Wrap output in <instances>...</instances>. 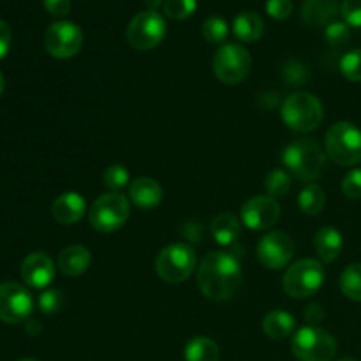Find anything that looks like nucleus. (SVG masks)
<instances>
[{
	"label": "nucleus",
	"instance_id": "37",
	"mask_svg": "<svg viewBox=\"0 0 361 361\" xmlns=\"http://www.w3.org/2000/svg\"><path fill=\"white\" fill-rule=\"evenodd\" d=\"M267 13L270 14L274 20H288L293 13V2L291 0H268Z\"/></svg>",
	"mask_w": 361,
	"mask_h": 361
},
{
	"label": "nucleus",
	"instance_id": "25",
	"mask_svg": "<svg viewBox=\"0 0 361 361\" xmlns=\"http://www.w3.org/2000/svg\"><path fill=\"white\" fill-rule=\"evenodd\" d=\"M326 197L317 183H309L298 196V207L305 215H317L324 208Z\"/></svg>",
	"mask_w": 361,
	"mask_h": 361
},
{
	"label": "nucleus",
	"instance_id": "22",
	"mask_svg": "<svg viewBox=\"0 0 361 361\" xmlns=\"http://www.w3.org/2000/svg\"><path fill=\"white\" fill-rule=\"evenodd\" d=\"M296 319L286 310H271L263 319V331L274 341L288 338L295 334Z\"/></svg>",
	"mask_w": 361,
	"mask_h": 361
},
{
	"label": "nucleus",
	"instance_id": "7",
	"mask_svg": "<svg viewBox=\"0 0 361 361\" xmlns=\"http://www.w3.org/2000/svg\"><path fill=\"white\" fill-rule=\"evenodd\" d=\"M130 214V204L123 194H102L90 208L88 221L99 233H113L122 228Z\"/></svg>",
	"mask_w": 361,
	"mask_h": 361
},
{
	"label": "nucleus",
	"instance_id": "1",
	"mask_svg": "<svg viewBox=\"0 0 361 361\" xmlns=\"http://www.w3.org/2000/svg\"><path fill=\"white\" fill-rule=\"evenodd\" d=\"M242 264L236 254L215 250L197 267V286L207 298L224 302L235 296L242 284Z\"/></svg>",
	"mask_w": 361,
	"mask_h": 361
},
{
	"label": "nucleus",
	"instance_id": "28",
	"mask_svg": "<svg viewBox=\"0 0 361 361\" xmlns=\"http://www.w3.org/2000/svg\"><path fill=\"white\" fill-rule=\"evenodd\" d=\"M229 27L221 16H210L203 23V37L210 44H221L228 39Z\"/></svg>",
	"mask_w": 361,
	"mask_h": 361
},
{
	"label": "nucleus",
	"instance_id": "17",
	"mask_svg": "<svg viewBox=\"0 0 361 361\" xmlns=\"http://www.w3.org/2000/svg\"><path fill=\"white\" fill-rule=\"evenodd\" d=\"M129 197L141 210H154L162 201V187L154 178H137L130 183Z\"/></svg>",
	"mask_w": 361,
	"mask_h": 361
},
{
	"label": "nucleus",
	"instance_id": "8",
	"mask_svg": "<svg viewBox=\"0 0 361 361\" xmlns=\"http://www.w3.org/2000/svg\"><path fill=\"white\" fill-rule=\"evenodd\" d=\"M324 282V268L317 259H300L284 275V291L291 298H309L316 295Z\"/></svg>",
	"mask_w": 361,
	"mask_h": 361
},
{
	"label": "nucleus",
	"instance_id": "23",
	"mask_svg": "<svg viewBox=\"0 0 361 361\" xmlns=\"http://www.w3.org/2000/svg\"><path fill=\"white\" fill-rule=\"evenodd\" d=\"M264 32V23L263 18L257 13H240L238 16L233 21V34L236 35V39L243 42H256L259 41L261 35Z\"/></svg>",
	"mask_w": 361,
	"mask_h": 361
},
{
	"label": "nucleus",
	"instance_id": "12",
	"mask_svg": "<svg viewBox=\"0 0 361 361\" xmlns=\"http://www.w3.org/2000/svg\"><path fill=\"white\" fill-rule=\"evenodd\" d=\"M34 310L30 291L18 282L0 284V321L6 324H18L28 319Z\"/></svg>",
	"mask_w": 361,
	"mask_h": 361
},
{
	"label": "nucleus",
	"instance_id": "35",
	"mask_svg": "<svg viewBox=\"0 0 361 361\" xmlns=\"http://www.w3.org/2000/svg\"><path fill=\"white\" fill-rule=\"evenodd\" d=\"M342 190L349 200H360L361 197V169H353L345 175L342 182Z\"/></svg>",
	"mask_w": 361,
	"mask_h": 361
},
{
	"label": "nucleus",
	"instance_id": "43",
	"mask_svg": "<svg viewBox=\"0 0 361 361\" xmlns=\"http://www.w3.org/2000/svg\"><path fill=\"white\" fill-rule=\"evenodd\" d=\"M18 361H37V360H32V358H23V360H18Z\"/></svg>",
	"mask_w": 361,
	"mask_h": 361
},
{
	"label": "nucleus",
	"instance_id": "40",
	"mask_svg": "<svg viewBox=\"0 0 361 361\" xmlns=\"http://www.w3.org/2000/svg\"><path fill=\"white\" fill-rule=\"evenodd\" d=\"M303 316H305V321L309 323V326H312V324H317L321 319H323L324 310L319 303H312L310 307H307V310Z\"/></svg>",
	"mask_w": 361,
	"mask_h": 361
},
{
	"label": "nucleus",
	"instance_id": "33",
	"mask_svg": "<svg viewBox=\"0 0 361 361\" xmlns=\"http://www.w3.org/2000/svg\"><path fill=\"white\" fill-rule=\"evenodd\" d=\"M324 37H326L328 44L331 46H342L349 41L351 37V30L345 21H331L324 28Z\"/></svg>",
	"mask_w": 361,
	"mask_h": 361
},
{
	"label": "nucleus",
	"instance_id": "41",
	"mask_svg": "<svg viewBox=\"0 0 361 361\" xmlns=\"http://www.w3.org/2000/svg\"><path fill=\"white\" fill-rule=\"evenodd\" d=\"M143 2L148 7V11H157L162 6V0H143Z\"/></svg>",
	"mask_w": 361,
	"mask_h": 361
},
{
	"label": "nucleus",
	"instance_id": "4",
	"mask_svg": "<svg viewBox=\"0 0 361 361\" xmlns=\"http://www.w3.org/2000/svg\"><path fill=\"white\" fill-rule=\"evenodd\" d=\"M196 264V252L189 243H171L159 252L155 271L168 284H180L194 274Z\"/></svg>",
	"mask_w": 361,
	"mask_h": 361
},
{
	"label": "nucleus",
	"instance_id": "44",
	"mask_svg": "<svg viewBox=\"0 0 361 361\" xmlns=\"http://www.w3.org/2000/svg\"><path fill=\"white\" fill-rule=\"evenodd\" d=\"M341 361H355V360H341Z\"/></svg>",
	"mask_w": 361,
	"mask_h": 361
},
{
	"label": "nucleus",
	"instance_id": "11",
	"mask_svg": "<svg viewBox=\"0 0 361 361\" xmlns=\"http://www.w3.org/2000/svg\"><path fill=\"white\" fill-rule=\"evenodd\" d=\"M83 46V32L73 21H55L44 34V48L55 59H73Z\"/></svg>",
	"mask_w": 361,
	"mask_h": 361
},
{
	"label": "nucleus",
	"instance_id": "39",
	"mask_svg": "<svg viewBox=\"0 0 361 361\" xmlns=\"http://www.w3.org/2000/svg\"><path fill=\"white\" fill-rule=\"evenodd\" d=\"M11 28L4 20H0V60L9 53L11 48Z\"/></svg>",
	"mask_w": 361,
	"mask_h": 361
},
{
	"label": "nucleus",
	"instance_id": "16",
	"mask_svg": "<svg viewBox=\"0 0 361 361\" xmlns=\"http://www.w3.org/2000/svg\"><path fill=\"white\" fill-rule=\"evenodd\" d=\"M87 212V201L78 192H63L53 201L51 215L60 224H76Z\"/></svg>",
	"mask_w": 361,
	"mask_h": 361
},
{
	"label": "nucleus",
	"instance_id": "38",
	"mask_svg": "<svg viewBox=\"0 0 361 361\" xmlns=\"http://www.w3.org/2000/svg\"><path fill=\"white\" fill-rule=\"evenodd\" d=\"M42 6L53 16H66L71 11V0H42Z\"/></svg>",
	"mask_w": 361,
	"mask_h": 361
},
{
	"label": "nucleus",
	"instance_id": "31",
	"mask_svg": "<svg viewBox=\"0 0 361 361\" xmlns=\"http://www.w3.org/2000/svg\"><path fill=\"white\" fill-rule=\"evenodd\" d=\"M102 180H104V185L111 189V192H118L129 183V171L126 169V166L111 164L106 168Z\"/></svg>",
	"mask_w": 361,
	"mask_h": 361
},
{
	"label": "nucleus",
	"instance_id": "14",
	"mask_svg": "<svg viewBox=\"0 0 361 361\" xmlns=\"http://www.w3.org/2000/svg\"><path fill=\"white\" fill-rule=\"evenodd\" d=\"M240 219L252 231H267L281 219V207L270 196H254L242 207Z\"/></svg>",
	"mask_w": 361,
	"mask_h": 361
},
{
	"label": "nucleus",
	"instance_id": "21",
	"mask_svg": "<svg viewBox=\"0 0 361 361\" xmlns=\"http://www.w3.org/2000/svg\"><path fill=\"white\" fill-rule=\"evenodd\" d=\"M210 231L219 245L231 247L235 245L236 240H238L242 228H240V221L236 215L224 212V214H219L217 217L212 221Z\"/></svg>",
	"mask_w": 361,
	"mask_h": 361
},
{
	"label": "nucleus",
	"instance_id": "5",
	"mask_svg": "<svg viewBox=\"0 0 361 361\" xmlns=\"http://www.w3.org/2000/svg\"><path fill=\"white\" fill-rule=\"evenodd\" d=\"M326 154L341 166L361 162V130L351 122H337L326 133Z\"/></svg>",
	"mask_w": 361,
	"mask_h": 361
},
{
	"label": "nucleus",
	"instance_id": "27",
	"mask_svg": "<svg viewBox=\"0 0 361 361\" xmlns=\"http://www.w3.org/2000/svg\"><path fill=\"white\" fill-rule=\"evenodd\" d=\"M264 187H267L268 196L274 197V200L284 197L291 190V176L284 169H274V171L268 173L267 180H264Z\"/></svg>",
	"mask_w": 361,
	"mask_h": 361
},
{
	"label": "nucleus",
	"instance_id": "29",
	"mask_svg": "<svg viewBox=\"0 0 361 361\" xmlns=\"http://www.w3.org/2000/svg\"><path fill=\"white\" fill-rule=\"evenodd\" d=\"M162 9L171 20H187L197 9V0H164Z\"/></svg>",
	"mask_w": 361,
	"mask_h": 361
},
{
	"label": "nucleus",
	"instance_id": "26",
	"mask_svg": "<svg viewBox=\"0 0 361 361\" xmlns=\"http://www.w3.org/2000/svg\"><path fill=\"white\" fill-rule=\"evenodd\" d=\"M341 289L345 298L361 302V263L351 264L342 271Z\"/></svg>",
	"mask_w": 361,
	"mask_h": 361
},
{
	"label": "nucleus",
	"instance_id": "3",
	"mask_svg": "<svg viewBox=\"0 0 361 361\" xmlns=\"http://www.w3.org/2000/svg\"><path fill=\"white\" fill-rule=\"evenodd\" d=\"M281 115L286 126L296 133H312L324 118L323 104L316 95L309 92H296L288 95L282 102Z\"/></svg>",
	"mask_w": 361,
	"mask_h": 361
},
{
	"label": "nucleus",
	"instance_id": "30",
	"mask_svg": "<svg viewBox=\"0 0 361 361\" xmlns=\"http://www.w3.org/2000/svg\"><path fill=\"white\" fill-rule=\"evenodd\" d=\"M338 67L349 81L361 83V49H353V51L345 53L341 59Z\"/></svg>",
	"mask_w": 361,
	"mask_h": 361
},
{
	"label": "nucleus",
	"instance_id": "24",
	"mask_svg": "<svg viewBox=\"0 0 361 361\" xmlns=\"http://www.w3.org/2000/svg\"><path fill=\"white\" fill-rule=\"evenodd\" d=\"M183 356H185V361H219L221 349L212 338L196 337L185 345Z\"/></svg>",
	"mask_w": 361,
	"mask_h": 361
},
{
	"label": "nucleus",
	"instance_id": "32",
	"mask_svg": "<svg viewBox=\"0 0 361 361\" xmlns=\"http://www.w3.org/2000/svg\"><path fill=\"white\" fill-rule=\"evenodd\" d=\"M282 76H284L288 85L300 87V85H305L307 78H309V71H307V67L300 60H289L282 67Z\"/></svg>",
	"mask_w": 361,
	"mask_h": 361
},
{
	"label": "nucleus",
	"instance_id": "19",
	"mask_svg": "<svg viewBox=\"0 0 361 361\" xmlns=\"http://www.w3.org/2000/svg\"><path fill=\"white\" fill-rule=\"evenodd\" d=\"M337 0H305L302 6V18L309 27H326L337 14Z\"/></svg>",
	"mask_w": 361,
	"mask_h": 361
},
{
	"label": "nucleus",
	"instance_id": "9",
	"mask_svg": "<svg viewBox=\"0 0 361 361\" xmlns=\"http://www.w3.org/2000/svg\"><path fill=\"white\" fill-rule=\"evenodd\" d=\"M252 59L250 53L240 44H224L214 56V73L222 83L238 85L249 76Z\"/></svg>",
	"mask_w": 361,
	"mask_h": 361
},
{
	"label": "nucleus",
	"instance_id": "10",
	"mask_svg": "<svg viewBox=\"0 0 361 361\" xmlns=\"http://www.w3.org/2000/svg\"><path fill=\"white\" fill-rule=\"evenodd\" d=\"M166 30H168V27H166L164 18L157 11H143L130 20L126 37L134 49L148 51V49L161 44Z\"/></svg>",
	"mask_w": 361,
	"mask_h": 361
},
{
	"label": "nucleus",
	"instance_id": "15",
	"mask_svg": "<svg viewBox=\"0 0 361 361\" xmlns=\"http://www.w3.org/2000/svg\"><path fill=\"white\" fill-rule=\"evenodd\" d=\"M21 279L30 288L44 289L55 279V264L44 252H32L21 263Z\"/></svg>",
	"mask_w": 361,
	"mask_h": 361
},
{
	"label": "nucleus",
	"instance_id": "34",
	"mask_svg": "<svg viewBox=\"0 0 361 361\" xmlns=\"http://www.w3.org/2000/svg\"><path fill=\"white\" fill-rule=\"evenodd\" d=\"M37 305L41 309L42 314L46 316H51V314H56L63 305V296L59 289H48V291L41 293L37 300Z\"/></svg>",
	"mask_w": 361,
	"mask_h": 361
},
{
	"label": "nucleus",
	"instance_id": "20",
	"mask_svg": "<svg viewBox=\"0 0 361 361\" xmlns=\"http://www.w3.org/2000/svg\"><path fill=\"white\" fill-rule=\"evenodd\" d=\"M314 247L323 263H334L341 256L344 240H342L341 231L335 228H321L314 240Z\"/></svg>",
	"mask_w": 361,
	"mask_h": 361
},
{
	"label": "nucleus",
	"instance_id": "18",
	"mask_svg": "<svg viewBox=\"0 0 361 361\" xmlns=\"http://www.w3.org/2000/svg\"><path fill=\"white\" fill-rule=\"evenodd\" d=\"M92 263V254L87 247L83 245H71L66 247L59 254V268L62 274L69 277H80L88 270Z\"/></svg>",
	"mask_w": 361,
	"mask_h": 361
},
{
	"label": "nucleus",
	"instance_id": "6",
	"mask_svg": "<svg viewBox=\"0 0 361 361\" xmlns=\"http://www.w3.org/2000/svg\"><path fill=\"white\" fill-rule=\"evenodd\" d=\"M291 351L300 361H330L337 353V342L323 328L305 326L293 337Z\"/></svg>",
	"mask_w": 361,
	"mask_h": 361
},
{
	"label": "nucleus",
	"instance_id": "36",
	"mask_svg": "<svg viewBox=\"0 0 361 361\" xmlns=\"http://www.w3.org/2000/svg\"><path fill=\"white\" fill-rule=\"evenodd\" d=\"M342 16L349 27H361V0H344Z\"/></svg>",
	"mask_w": 361,
	"mask_h": 361
},
{
	"label": "nucleus",
	"instance_id": "42",
	"mask_svg": "<svg viewBox=\"0 0 361 361\" xmlns=\"http://www.w3.org/2000/svg\"><path fill=\"white\" fill-rule=\"evenodd\" d=\"M4 87H6V83H4V76H2V74H0V95H2Z\"/></svg>",
	"mask_w": 361,
	"mask_h": 361
},
{
	"label": "nucleus",
	"instance_id": "2",
	"mask_svg": "<svg viewBox=\"0 0 361 361\" xmlns=\"http://www.w3.org/2000/svg\"><path fill=\"white\" fill-rule=\"evenodd\" d=\"M282 162L298 180L312 182L326 169V154L317 141L300 137L284 148Z\"/></svg>",
	"mask_w": 361,
	"mask_h": 361
},
{
	"label": "nucleus",
	"instance_id": "13",
	"mask_svg": "<svg viewBox=\"0 0 361 361\" xmlns=\"http://www.w3.org/2000/svg\"><path fill=\"white\" fill-rule=\"evenodd\" d=\"M293 256H295V242L284 231L268 233L257 245V257L261 264L270 270H281L288 267Z\"/></svg>",
	"mask_w": 361,
	"mask_h": 361
}]
</instances>
